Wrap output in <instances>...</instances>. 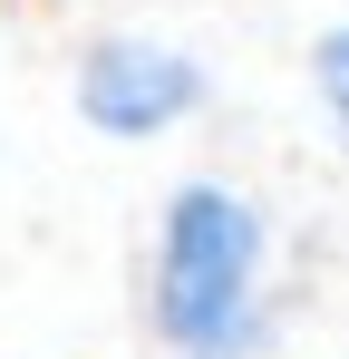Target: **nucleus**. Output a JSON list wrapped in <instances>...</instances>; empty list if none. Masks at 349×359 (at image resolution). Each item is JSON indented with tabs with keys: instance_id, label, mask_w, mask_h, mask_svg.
<instances>
[{
	"instance_id": "f257e3e1",
	"label": "nucleus",
	"mask_w": 349,
	"mask_h": 359,
	"mask_svg": "<svg viewBox=\"0 0 349 359\" xmlns=\"http://www.w3.org/2000/svg\"><path fill=\"white\" fill-rule=\"evenodd\" d=\"M146 340L165 359H262L272 340V214L233 175H184L146 233Z\"/></svg>"
},
{
	"instance_id": "f03ea898",
	"label": "nucleus",
	"mask_w": 349,
	"mask_h": 359,
	"mask_svg": "<svg viewBox=\"0 0 349 359\" xmlns=\"http://www.w3.org/2000/svg\"><path fill=\"white\" fill-rule=\"evenodd\" d=\"M68 107L107 146H156L214 107V68L174 39H146V29H97L68 68Z\"/></svg>"
},
{
	"instance_id": "7ed1b4c3",
	"label": "nucleus",
	"mask_w": 349,
	"mask_h": 359,
	"mask_svg": "<svg viewBox=\"0 0 349 359\" xmlns=\"http://www.w3.org/2000/svg\"><path fill=\"white\" fill-rule=\"evenodd\" d=\"M301 68H310V107H320V126H330V146L349 156V20H330Z\"/></svg>"
}]
</instances>
